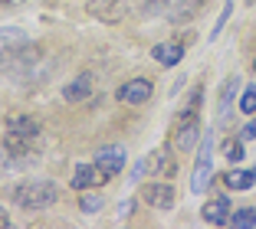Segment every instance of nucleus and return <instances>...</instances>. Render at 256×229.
Returning a JSON list of instances; mask_svg holds the SVG:
<instances>
[{
    "label": "nucleus",
    "mask_w": 256,
    "mask_h": 229,
    "mask_svg": "<svg viewBox=\"0 0 256 229\" xmlns=\"http://www.w3.org/2000/svg\"><path fill=\"white\" fill-rule=\"evenodd\" d=\"M4 148L14 157H30L43 148V128H40L36 118L30 115H7V131H4Z\"/></svg>",
    "instance_id": "f257e3e1"
},
{
    "label": "nucleus",
    "mask_w": 256,
    "mask_h": 229,
    "mask_svg": "<svg viewBox=\"0 0 256 229\" xmlns=\"http://www.w3.org/2000/svg\"><path fill=\"white\" fill-rule=\"evenodd\" d=\"M10 197H14V203L20 210L36 213V210L53 207L56 197H60V190H56V184H50V180H23V184H16L14 190H10Z\"/></svg>",
    "instance_id": "f03ea898"
},
{
    "label": "nucleus",
    "mask_w": 256,
    "mask_h": 229,
    "mask_svg": "<svg viewBox=\"0 0 256 229\" xmlns=\"http://www.w3.org/2000/svg\"><path fill=\"white\" fill-rule=\"evenodd\" d=\"M33 46H30V39H26L23 30H16V26H4V30H0V69H10Z\"/></svg>",
    "instance_id": "7ed1b4c3"
},
{
    "label": "nucleus",
    "mask_w": 256,
    "mask_h": 229,
    "mask_svg": "<svg viewBox=\"0 0 256 229\" xmlns=\"http://www.w3.org/2000/svg\"><path fill=\"white\" fill-rule=\"evenodd\" d=\"M210 174H214V134H207L200 144V154H197V167L194 177H190V193H204L210 187Z\"/></svg>",
    "instance_id": "20e7f679"
},
{
    "label": "nucleus",
    "mask_w": 256,
    "mask_h": 229,
    "mask_svg": "<svg viewBox=\"0 0 256 229\" xmlns=\"http://www.w3.org/2000/svg\"><path fill=\"white\" fill-rule=\"evenodd\" d=\"M144 174H151V177H174V161L171 154H168V148H158L154 154H148V161H138L135 170H132V180H142Z\"/></svg>",
    "instance_id": "39448f33"
},
{
    "label": "nucleus",
    "mask_w": 256,
    "mask_h": 229,
    "mask_svg": "<svg viewBox=\"0 0 256 229\" xmlns=\"http://www.w3.org/2000/svg\"><path fill=\"white\" fill-rule=\"evenodd\" d=\"M92 161H96V167L102 170L108 180H112V177H118L122 167H125V148H122V144H108V148H98Z\"/></svg>",
    "instance_id": "423d86ee"
},
{
    "label": "nucleus",
    "mask_w": 256,
    "mask_h": 229,
    "mask_svg": "<svg viewBox=\"0 0 256 229\" xmlns=\"http://www.w3.org/2000/svg\"><path fill=\"white\" fill-rule=\"evenodd\" d=\"M142 200L151 210H171L174 207V187L164 184V180H154V184L142 187Z\"/></svg>",
    "instance_id": "0eeeda50"
},
{
    "label": "nucleus",
    "mask_w": 256,
    "mask_h": 229,
    "mask_svg": "<svg viewBox=\"0 0 256 229\" xmlns=\"http://www.w3.org/2000/svg\"><path fill=\"white\" fill-rule=\"evenodd\" d=\"M154 92V82L151 79H128L125 85H118V102L125 105H144Z\"/></svg>",
    "instance_id": "6e6552de"
},
{
    "label": "nucleus",
    "mask_w": 256,
    "mask_h": 229,
    "mask_svg": "<svg viewBox=\"0 0 256 229\" xmlns=\"http://www.w3.org/2000/svg\"><path fill=\"white\" fill-rule=\"evenodd\" d=\"M106 174L96 167V161L92 164H76V170H72V190H92V187H98V184H106Z\"/></svg>",
    "instance_id": "1a4fd4ad"
},
{
    "label": "nucleus",
    "mask_w": 256,
    "mask_h": 229,
    "mask_svg": "<svg viewBox=\"0 0 256 229\" xmlns=\"http://www.w3.org/2000/svg\"><path fill=\"white\" fill-rule=\"evenodd\" d=\"M174 131V148L178 151H194L197 148V138H200V118H190L184 125L171 128Z\"/></svg>",
    "instance_id": "9d476101"
},
{
    "label": "nucleus",
    "mask_w": 256,
    "mask_h": 229,
    "mask_svg": "<svg viewBox=\"0 0 256 229\" xmlns=\"http://www.w3.org/2000/svg\"><path fill=\"white\" fill-rule=\"evenodd\" d=\"M200 98H204V89L197 85V89L188 95V102H184L181 108L174 111V121H171V128L184 125V121H190V118H200Z\"/></svg>",
    "instance_id": "9b49d317"
},
{
    "label": "nucleus",
    "mask_w": 256,
    "mask_h": 229,
    "mask_svg": "<svg viewBox=\"0 0 256 229\" xmlns=\"http://www.w3.org/2000/svg\"><path fill=\"white\" fill-rule=\"evenodd\" d=\"M200 213H204V220H207V223L224 226V223H230V200H226V197H217V200H210Z\"/></svg>",
    "instance_id": "f8f14e48"
},
{
    "label": "nucleus",
    "mask_w": 256,
    "mask_h": 229,
    "mask_svg": "<svg viewBox=\"0 0 256 229\" xmlns=\"http://www.w3.org/2000/svg\"><path fill=\"white\" fill-rule=\"evenodd\" d=\"M86 95H92V75H89V72L76 75L66 89H62V98H66V102H82Z\"/></svg>",
    "instance_id": "ddd939ff"
},
{
    "label": "nucleus",
    "mask_w": 256,
    "mask_h": 229,
    "mask_svg": "<svg viewBox=\"0 0 256 229\" xmlns=\"http://www.w3.org/2000/svg\"><path fill=\"white\" fill-rule=\"evenodd\" d=\"M151 56L161 62V66H178L184 59V46L181 43H158L151 49Z\"/></svg>",
    "instance_id": "4468645a"
},
{
    "label": "nucleus",
    "mask_w": 256,
    "mask_h": 229,
    "mask_svg": "<svg viewBox=\"0 0 256 229\" xmlns=\"http://www.w3.org/2000/svg\"><path fill=\"white\" fill-rule=\"evenodd\" d=\"M224 184L230 187V190H250V187L256 184V170L250 167V170H230L224 177Z\"/></svg>",
    "instance_id": "2eb2a0df"
},
{
    "label": "nucleus",
    "mask_w": 256,
    "mask_h": 229,
    "mask_svg": "<svg viewBox=\"0 0 256 229\" xmlns=\"http://www.w3.org/2000/svg\"><path fill=\"white\" fill-rule=\"evenodd\" d=\"M236 89H240V79H226V85L220 89V105H217V115H220V118H226V111H230V105H234Z\"/></svg>",
    "instance_id": "dca6fc26"
},
{
    "label": "nucleus",
    "mask_w": 256,
    "mask_h": 229,
    "mask_svg": "<svg viewBox=\"0 0 256 229\" xmlns=\"http://www.w3.org/2000/svg\"><path fill=\"white\" fill-rule=\"evenodd\" d=\"M230 226H236V229L256 226V210H253V207H243V210H236V213L230 216Z\"/></svg>",
    "instance_id": "f3484780"
},
{
    "label": "nucleus",
    "mask_w": 256,
    "mask_h": 229,
    "mask_svg": "<svg viewBox=\"0 0 256 229\" xmlns=\"http://www.w3.org/2000/svg\"><path fill=\"white\" fill-rule=\"evenodd\" d=\"M240 111L243 115H256V85H250V89H243V95H240Z\"/></svg>",
    "instance_id": "a211bd4d"
},
{
    "label": "nucleus",
    "mask_w": 256,
    "mask_h": 229,
    "mask_svg": "<svg viewBox=\"0 0 256 229\" xmlns=\"http://www.w3.org/2000/svg\"><path fill=\"white\" fill-rule=\"evenodd\" d=\"M102 207H106V203H102V197H98V193H89V197H82V200H79V210H82L86 216L98 213Z\"/></svg>",
    "instance_id": "6ab92c4d"
},
{
    "label": "nucleus",
    "mask_w": 256,
    "mask_h": 229,
    "mask_svg": "<svg viewBox=\"0 0 256 229\" xmlns=\"http://www.w3.org/2000/svg\"><path fill=\"white\" fill-rule=\"evenodd\" d=\"M224 157H226V161H240V157H243V138L240 141H226V144H224Z\"/></svg>",
    "instance_id": "aec40b11"
},
{
    "label": "nucleus",
    "mask_w": 256,
    "mask_h": 229,
    "mask_svg": "<svg viewBox=\"0 0 256 229\" xmlns=\"http://www.w3.org/2000/svg\"><path fill=\"white\" fill-rule=\"evenodd\" d=\"M230 10H234V7H230V3H224V13H220V20H217V26H214L210 39H217V36H220V30H224V23L230 20Z\"/></svg>",
    "instance_id": "412c9836"
},
{
    "label": "nucleus",
    "mask_w": 256,
    "mask_h": 229,
    "mask_svg": "<svg viewBox=\"0 0 256 229\" xmlns=\"http://www.w3.org/2000/svg\"><path fill=\"white\" fill-rule=\"evenodd\" d=\"M240 138H256V118H253V121H250V125H246V128H243V134H240Z\"/></svg>",
    "instance_id": "4be33fe9"
},
{
    "label": "nucleus",
    "mask_w": 256,
    "mask_h": 229,
    "mask_svg": "<svg viewBox=\"0 0 256 229\" xmlns=\"http://www.w3.org/2000/svg\"><path fill=\"white\" fill-rule=\"evenodd\" d=\"M7 226H10V213L0 207V229H7Z\"/></svg>",
    "instance_id": "5701e85b"
},
{
    "label": "nucleus",
    "mask_w": 256,
    "mask_h": 229,
    "mask_svg": "<svg viewBox=\"0 0 256 229\" xmlns=\"http://www.w3.org/2000/svg\"><path fill=\"white\" fill-rule=\"evenodd\" d=\"M23 0H0V7H20Z\"/></svg>",
    "instance_id": "b1692460"
},
{
    "label": "nucleus",
    "mask_w": 256,
    "mask_h": 229,
    "mask_svg": "<svg viewBox=\"0 0 256 229\" xmlns=\"http://www.w3.org/2000/svg\"><path fill=\"white\" fill-rule=\"evenodd\" d=\"M253 72H256V59H253Z\"/></svg>",
    "instance_id": "393cba45"
}]
</instances>
